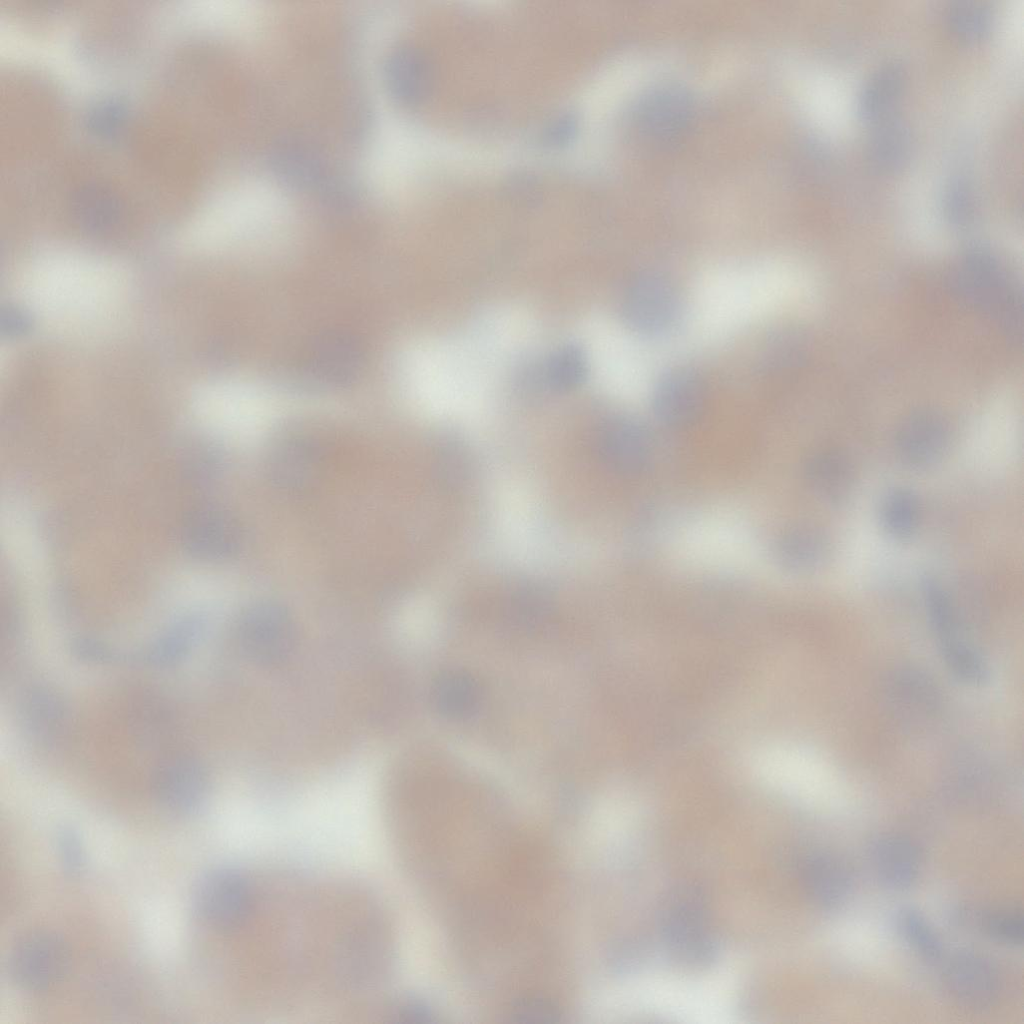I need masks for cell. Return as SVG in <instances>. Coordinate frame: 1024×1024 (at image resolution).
<instances>
[{
    "mask_svg": "<svg viewBox=\"0 0 1024 1024\" xmlns=\"http://www.w3.org/2000/svg\"><path fill=\"white\" fill-rule=\"evenodd\" d=\"M70 961V949L61 936L49 930H34L14 944L8 969L17 986L41 991L66 975Z\"/></svg>",
    "mask_w": 1024,
    "mask_h": 1024,
    "instance_id": "3957f363",
    "label": "cell"
},
{
    "mask_svg": "<svg viewBox=\"0 0 1024 1024\" xmlns=\"http://www.w3.org/2000/svg\"><path fill=\"white\" fill-rule=\"evenodd\" d=\"M905 86L903 68L889 62L878 67L862 86L856 101L858 118L874 125L895 114Z\"/></svg>",
    "mask_w": 1024,
    "mask_h": 1024,
    "instance_id": "e0dca14e",
    "label": "cell"
},
{
    "mask_svg": "<svg viewBox=\"0 0 1024 1024\" xmlns=\"http://www.w3.org/2000/svg\"><path fill=\"white\" fill-rule=\"evenodd\" d=\"M800 872L808 896L823 909L840 907L852 893V870L844 859L834 853L817 851L808 854L802 861Z\"/></svg>",
    "mask_w": 1024,
    "mask_h": 1024,
    "instance_id": "8fae6325",
    "label": "cell"
},
{
    "mask_svg": "<svg viewBox=\"0 0 1024 1024\" xmlns=\"http://www.w3.org/2000/svg\"><path fill=\"white\" fill-rule=\"evenodd\" d=\"M657 922L661 943L673 959L693 967H706L715 960L717 944L699 887L684 883L671 888L661 901Z\"/></svg>",
    "mask_w": 1024,
    "mask_h": 1024,
    "instance_id": "6da1fadb",
    "label": "cell"
},
{
    "mask_svg": "<svg viewBox=\"0 0 1024 1024\" xmlns=\"http://www.w3.org/2000/svg\"><path fill=\"white\" fill-rule=\"evenodd\" d=\"M30 319L20 309L16 307H10L2 310L1 313V331L7 336H19L29 330Z\"/></svg>",
    "mask_w": 1024,
    "mask_h": 1024,
    "instance_id": "836d02e7",
    "label": "cell"
},
{
    "mask_svg": "<svg viewBox=\"0 0 1024 1024\" xmlns=\"http://www.w3.org/2000/svg\"><path fill=\"white\" fill-rule=\"evenodd\" d=\"M706 399L705 383L696 372L674 368L657 381L652 393V409L663 425L685 428L700 418Z\"/></svg>",
    "mask_w": 1024,
    "mask_h": 1024,
    "instance_id": "52a82bcc",
    "label": "cell"
},
{
    "mask_svg": "<svg viewBox=\"0 0 1024 1024\" xmlns=\"http://www.w3.org/2000/svg\"><path fill=\"white\" fill-rule=\"evenodd\" d=\"M203 627L199 616L178 619L147 646L132 651V663L164 668L181 662L198 642Z\"/></svg>",
    "mask_w": 1024,
    "mask_h": 1024,
    "instance_id": "ac0fdd59",
    "label": "cell"
},
{
    "mask_svg": "<svg viewBox=\"0 0 1024 1024\" xmlns=\"http://www.w3.org/2000/svg\"><path fill=\"white\" fill-rule=\"evenodd\" d=\"M869 863L875 878L891 890H905L917 880L921 855L917 846L901 835H883L870 846Z\"/></svg>",
    "mask_w": 1024,
    "mask_h": 1024,
    "instance_id": "7c38bea8",
    "label": "cell"
},
{
    "mask_svg": "<svg viewBox=\"0 0 1024 1024\" xmlns=\"http://www.w3.org/2000/svg\"><path fill=\"white\" fill-rule=\"evenodd\" d=\"M896 927L903 940L923 958L935 960L940 957L941 941L918 910L911 907L902 908L896 916Z\"/></svg>",
    "mask_w": 1024,
    "mask_h": 1024,
    "instance_id": "d4e9b609",
    "label": "cell"
},
{
    "mask_svg": "<svg viewBox=\"0 0 1024 1024\" xmlns=\"http://www.w3.org/2000/svg\"><path fill=\"white\" fill-rule=\"evenodd\" d=\"M551 381L556 386L567 388L577 385L586 373V362L582 352L575 347H566L555 355L550 363Z\"/></svg>",
    "mask_w": 1024,
    "mask_h": 1024,
    "instance_id": "f546056e",
    "label": "cell"
},
{
    "mask_svg": "<svg viewBox=\"0 0 1024 1024\" xmlns=\"http://www.w3.org/2000/svg\"><path fill=\"white\" fill-rule=\"evenodd\" d=\"M804 472L815 494L831 504L843 503L855 488V467L850 458L837 449L814 453L807 460Z\"/></svg>",
    "mask_w": 1024,
    "mask_h": 1024,
    "instance_id": "9a60e30c",
    "label": "cell"
},
{
    "mask_svg": "<svg viewBox=\"0 0 1024 1024\" xmlns=\"http://www.w3.org/2000/svg\"><path fill=\"white\" fill-rule=\"evenodd\" d=\"M949 432L936 415L920 413L906 419L898 428L894 448L898 459L908 468L925 470L938 462L949 447Z\"/></svg>",
    "mask_w": 1024,
    "mask_h": 1024,
    "instance_id": "30bf717a",
    "label": "cell"
},
{
    "mask_svg": "<svg viewBox=\"0 0 1024 1024\" xmlns=\"http://www.w3.org/2000/svg\"><path fill=\"white\" fill-rule=\"evenodd\" d=\"M950 997L972 1010L991 1007L998 998L1000 982L992 964L983 956L962 952L953 956L943 973Z\"/></svg>",
    "mask_w": 1024,
    "mask_h": 1024,
    "instance_id": "ba28073f",
    "label": "cell"
},
{
    "mask_svg": "<svg viewBox=\"0 0 1024 1024\" xmlns=\"http://www.w3.org/2000/svg\"><path fill=\"white\" fill-rule=\"evenodd\" d=\"M70 650L73 656L92 664L130 663V651L119 650L102 640L79 637L71 641Z\"/></svg>",
    "mask_w": 1024,
    "mask_h": 1024,
    "instance_id": "f1b7e54d",
    "label": "cell"
},
{
    "mask_svg": "<svg viewBox=\"0 0 1024 1024\" xmlns=\"http://www.w3.org/2000/svg\"><path fill=\"white\" fill-rule=\"evenodd\" d=\"M943 201L951 217H963L972 209L974 202L971 184L963 177L951 179L945 186Z\"/></svg>",
    "mask_w": 1024,
    "mask_h": 1024,
    "instance_id": "d6a6232c",
    "label": "cell"
},
{
    "mask_svg": "<svg viewBox=\"0 0 1024 1024\" xmlns=\"http://www.w3.org/2000/svg\"><path fill=\"white\" fill-rule=\"evenodd\" d=\"M945 19L949 30L958 40L977 43L990 33L993 13L982 1L957 0L948 5Z\"/></svg>",
    "mask_w": 1024,
    "mask_h": 1024,
    "instance_id": "603a6c76",
    "label": "cell"
},
{
    "mask_svg": "<svg viewBox=\"0 0 1024 1024\" xmlns=\"http://www.w3.org/2000/svg\"><path fill=\"white\" fill-rule=\"evenodd\" d=\"M307 362L311 374L326 382H341L350 378L358 363L354 343L338 335H330L316 342Z\"/></svg>",
    "mask_w": 1024,
    "mask_h": 1024,
    "instance_id": "ffe728a7",
    "label": "cell"
},
{
    "mask_svg": "<svg viewBox=\"0 0 1024 1024\" xmlns=\"http://www.w3.org/2000/svg\"><path fill=\"white\" fill-rule=\"evenodd\" d=\"M236 636L243 654L262 666L282 663L296 645L292 621L282 610L271 606L257 607L245 614Z\"/></svg>",
    "mask_w": 1024,
    "mask_h": 1024,
    "instance_id": "5b68a950",
    "label": "cell"
},
{
    "mask_svg": "<svg viewBox=\"0 0 1024 1024\" xmlns=\"http://www.w3.org/2000/svg\"><path fill=\"white\" fill-rule=\"evenodd\" d=\"M921 587L928 619L939 643L958 639V615L950 592L931 575L922 577Z\"/></svg>",
    "mask_w": 1024,
    "mask_h": 1024,
    "instance_id": "cb8c5ba5",
    "label": "cell"
},
{
    "mask_svg": "<svg viewBox=\"0 0 1024 1024\" xmlns=\"http://www.w3.org/2000/svg\"><path fill=\"white\" fill-rule=\"evenodd\" d=\"M830 553L827 534L813 525H798L786 531L777 541L776 558L784 568L807 573L821 567Z\"/></svg>",
    "mask_w": 1024,
    "mask_h": 1024,
    "instance_id": "d6986e66",
    "label": "cell"
},
{
    "mask_svg": "<svg viewBox=\"0 0 1024 1024\" xmlns=\"http://www.w3.org/2000/svg\"><path fill=\"white\" fill-rule=\"evenodd\" d=\"M19 717L26 736L44 747H53L63 740L71 724L67 701L46 685H35L25 691Z\"/></svg>",
    "mask_w": 1024,
    "mask_h": 1024,
    "instance_id": "9c48e42d",
    "label": "cell"
},
{
    "mask_svg": "<svg viewBox=\"0 0 1024 1024\" xmlns=\"http://www.w3.org/2000/svg\"><path fill=\"white\" fill-rule=\"evenodd\" d=\"M192 903L197 915L207 925L223 932L233 931L249 917L251 886L238 869L227 866L213 868L195 884Z\"/></svg>",
    "mask_w": 1024,
    "mask_h": 1024,
    "instance_id": "7a4b0ae2",
    "label": "cell"
},
{
    "mask_svg": "<svg viewBox=\"0 0 1024 1024\" xmlns=\"http://www.w3.org/2000/svg\"><path fill=\"white\" fill-rule=\"evenodd\" d=\"M942 658L950 672L959 680L971 685L987 681L988 668L982 657L960 639L939 643Z\"/></svg>",
    "mask_w": 1024,
    "mask_h": 1024,
    "instance_id": "484cf974",
    "label": "cell"
},
{
    "mask_svg": "<svg viewBox=\"0 0 1024 1024\" xmlns=\"http://www.w3.org/2000/svg\"><path fill=\"white\" fill-rule=\"evenodd\" d=\"M432 700L438 711L448 717L470 715L480 700L475 680L463 671H449L435 681Z\"/></svg>",
    "mask_w": 1024,
    "mask_h": 1024,
    "instance_id": "44dd1931",
    "label": "cell"
},
{
    "mask_svg": "<svg viewBox=\"0 0 1024 1024\" xmlns=\"http://www.w3.org/2000/svg\"><path fill=\"white\" fill-rule=\"evenodd\" d=\"M56 846L61 863L69 873H78L84 865L81 839L72 827L63 826L56 835Z\"/></svg>",
    "mask_w": 1024,
    "mask_h": 1024,
    "instance_id": "1f68e13d",
    "label": "cell"
},
{
    "mask_svg": "<svg viewBox=\"0 0 1024 1024\" xmlns=\"http://www.w3.org/2000/svg\"><path fill=\"white\" fill-rule=\"evenodd\" d=\"M507 188L511 194L527 199L536 195L539 187L533 175L520 172L509 178Z\"/></svg>",
    "mask_w": 1024,
    "mask_h": 1024,
    "instance_id": "e575fe53",
    "label": "cell"
},
{
    "mask_svg": "<svg viewBox=\"0 0 1024 1024\" xmlns=\"http://www.w3.org/2000/svg\"><path fill=\"white\" fill-rule=\"evenodd\" d=\"M276 168L281 176L295 185H308L317 180L319 164L307 150L287 148L275 158Z\"/></svg>",
    "mask_w": 1024,
    "mask_h": 1024,
    "instance_id": "83f0119b",
    "label": "cell"
},
{
    "mask_svg": "<svg viewBox=\"0 0 1024 1024\" xmlns=\"http://www.w3.org/2000/svg\"><path fill=\"white\" fill-rule=\"evenodd\" d=\"M579 128V117L575 111L564 110L554 115L542 128L540 140L550 147H560L570 143Z\"/></svg>",
    "mask_w": 1024,
    "mask_h": 1024,
    "instance_id": "4dcf8cb0",
    "label": "cell"
},
{
    "mask_svg": "<svg viewBox=\"0 0 1024 1024\" xmlns=\"http://www.w3.org/2000/svg\"><path fill=\"white\" fill-rule=\"evenodd\" d=\"M680 297L667 277L643 272L629 285L624 299V315L635 331L654 335L667 331L680 313Z\"/></svg>",
    "mask_w": 1024,
    "mask_h": 1024,
    "instance_id": "277c9868",
    "label": "cell"
},
{
    "mask_svg": "<svg viewBox=\"0 0 1024 1024\" xmlns=\"http://www.w3.org/2000/svg\"><path fill=\"white\" fill-rule=\"evenodd\" d=\"M865 151L873 170L882 174L898 172L906 165L912 151L908 124L893 114L872 125Z\"/></svg>",
    "mask_w": 1024,
    "mask_h": 1024,
    "instance_id": "2e32d148",
    "label": "cell"
},
{
    "mask_svg": "<svg viewBox=\"0 0 1024 1024\" xmlns=\"http://www.w3.org/2000/svg\"><path fill=\"white\" fill-rule=\"evenodd\" d=\"M879 519L884 531L892 538L905 540L920 527L922 508L918 496L908 488L890 490L882 499Z\"/></svg>",
    "mask_w": 1024,
    "mask_h": 1024,
    "instance_id": "7402d4cb",
    "label": "cell"
},
{
    "mask_svg": "<svg viewBox=\"0 0 1024 1024\" xmlns=\"http://www.w3.org/2000/svg\"><path fill=\"white\" fill-rule=\"evenodd\" d=\"M386 79L392 95L405 105L425 101L434 85V68L429 56L414 46L396 49L386 64Z\"/></svg>",
    "mask_w": 1024,
    "mask_h": 1024,
    "instance_id": "4fadbf2b",
    "label": "cell"
},
{
    "mask_svg": "<svg viewBox=\"0 0 1024 1024\" xmlns=\"http://www.w3.org/2000/svg\"><path fill=\"white\" fill-rule=\"evenodd\" d=\"M151 784L152 793L163 808L184 815L203 806L209 778L200 760L181 754L161 762L153 772Z\"/></svg>",
    "mask_w": 1024,
    "mask_h": 1024,
    "instance_id": "8992f818",
    "label": "cell"
},
{
    "mask_svg": "<svg viewBox=\"0 0 1024 1024\" xmlns=\"http://www.w3.org/2000/svg\"><path fill=\"white\" fill-rule=\"evenodd\" d=\"M650 448L648 432L632 419H620L611 423L600 440V451L604 461L622 473L641 471L649 460Z\"/></svg>",
    "mask_w": 1024,
    "mask_h": 1024,
    "instance_id": "5bb4252c",
    "label": "cell"
},
{
    "mask_svg": "<svg viewBox=\"0 0 1024 1024\" xmlns=\"http://www.w3.org/2000/svg\"><path fill=\"white\" fill-rule=\"evenodd\" d=\"M984 933L995 941L1020 946L1024 939V917L1016 906L996 908L986 912L980 920Z\"/></svg>",
    "mask_w": 1024,
    "mask_h": 1024,
    "instance_id": "4316f807",
    "label": "cell"
}]
</instances>
